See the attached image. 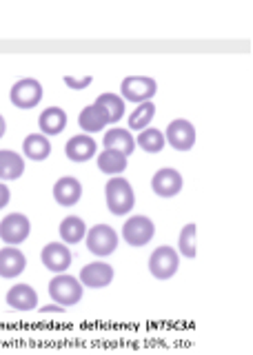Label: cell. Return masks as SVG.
I'll return each mask as SVG.
<instances>
[{"instance_id":"30","label":"cell","mask_w":253,"mask_h":355,"mask_svg":"<svg viewBox=\"0 0 253 355\" xmlns=\"http://www.w3.org/2000/svg\"><path fill=\"white\" fill-rule=\"evenodd\" d=\"M40 313H64V309L58 304H47V306L40 309Z\"/></svg>"},{"instance_id":"16","label":"cell","mask_w":253,"mask_h":355,"mask_svg":"<svg viewBox=\"0 0 253 355\" xmlns=\"http://www.w3.org/2000/svg\"><path fill=\"white\" fill-rule=\"evenodd\" d=\"M38 127L45 138L60 136L64 127H67V114H64V109L60 107H49L38 116Z\"/></svg>"},{"instance_id":"11","label":"cell","mask_w":253,"mask_h":355,"mask_svg":"<svg viewBox=\"0 0 253 355\" xmlns=\"http://www.w3.org/2000/svg\"><path fill=\"white\" fill-rule=\"evenodd\" d=\"M40 260L42 264H45V269H49L51 273H64L71 266V249L67 247V244L62 242H49L45 249H42L40 253Z\"/></svg>"},{"instance_id":"15","label":"cell","mask_w":253,"mask_h":355,"mask_svg":"<svg viewBox=\"0 0 253 355\" xmlns=\"http://www.w3.org/2000/svg\"><path fill=\"white\" fill-rule=\"evenodd\" d=\"M27 258L25 253L16 247H5L0 249V277L3 280H14L20 273L25 271Z\"/></svg>"},{"instance_id":"28","label":"cell","mask_w":253,"mask_h":355,"mask_svg":"<svg viewBox=\"0 0 253 355\" xmlns=\"http://www.w3.org/2000/svg\"><path fill=\"white\" fill-rule=\"evenodd\" d=\"M94 78L87 76V78H73V76H64V85H67L69 89H76V92H80V89H87L91 85Z\"/></svg>"},{"instance_id":"14","label":"cell","mask_w":253,"mask_h":355,"mask_svg":"<svg viewBox=\"0 0 253 355\" xmlns=\"http://www.w3.org/2000/svg\"><path fill=\"white\" fill-rule=\"evenodd\" d=\"M64 153H67V158L71 162H87L98 153V142L91 136H87V133H78V136L67 140Z\"/></svg>"},{"instance_id":"23","label":"cell","mask_w":253,"mask_h":355,"mask_svg":"<svg viewBox=\"0 0 253 355\" xmlns=\"http://www.w3.org/2000/svg\"><path fill=\"white\" fill-rule=\"evenodd\" d=\"M98 169H101L105 175H123L125 169H127V158L123 153H118V151H112V149H105L103 153H98Z\"/></svg>"},{"instance_id":"12","label":"cell","mask_w":253,"mask_h":355,"mask_svg":"<svg viewBox=\"0 0 253 355\" xmlns=\"http://www.w3.org/2000/svg\"><path fill=\"white\" fill-rule=\"evenodd\" d=\"M78 280L87 288H105L114 282V266L107 264L105 260L89 262L87 266H82Z\"/></svg>"},{"instance_id":"17","label":"cell","mask_w":253,"mask_h":355,"mask_svg":"<svg viewBox=\"0 0 253 355\" xmlns=\"http://www.w3.org/2000/svg\"><path fill=\"white\" fill-rule=\"evenodd\" d=\"M7 304L16 311H34L38 306V293L31 284H14L7 291Z\"/></svg>"},{"instance_id":"7","label":"cell","mask_w":253,"mask_h":355,"mask_svg":"<svg viewBox=\"0 0 253 355\" xmlns=\"http://www.w3.org/2000/svg\"><path fill=\"white\" fill-rule=\"evenodd\" d=\"M31 233V222L25 214H7L0 220V240L7 247H18L23 244Z\"/></svg>"},{"instance_id":"10","label":"cell","mask_w":253,"mask_h":355,"mask_svg":"<svg viewBox=\"0 0 253 355\" xmlns=\"http://www.w3.org/2000/svg\"><path fill=\"white\" fill-rule=\"evenodd\" d=\"M182 173L178 169H171V166H164V169H158L151 178V189L153 193L160 198H173L182 191Z\"/></svg>"},{"instance_id":"20","label":"cell","mask_w":253,"mask_h":355,"mask_svg":"<svg viewBox=\"0 0 253 355\" xmlns=\"http://www.w3.org/2000/svg\"><path fill=\"white\" fill-rule=\"evenodd\" d=\"M78 125H80V129L87 133V136H89V133L103 131V129L109 125V122H107L105 111L94 103V105L85 107V109L80 111V116H78Z\"/></svg>"},{"instance_id":"21","label":"cell","mask_w":253,"mask_h":355,"mask_svg":"<svg viewBox=\"0 0 253 355\" xmlns=\"http://www.w3.org/2000/svg\"><path fill=\"white\" fill-rule=\"evenodd\" d=\"M60 238H62V244H67V247H73V244H78L85 240L87 236V227H85V222L82 218L78 216H67L62 222H60Z\"/></svg>"},{"instance_id":"2","label":"cell","mask_w":253,"mask_h":355,"mask_svg":"<svg viewBox=\"0 0 253 355\" xmlns=\"http://www.w3.org/2000/svg\"><path fill=\"white\" fill-rule=\"evenodd\" d=\"M82 291H85V286L80 284V280L69 273H60L56 277H51V282H49V297L62 309L78 304L82 300Z\"/></svg>"},{"instance_id":"22","label":"cell","mask_w":253,"mask_h":355,"mask_svg":"<svg viewBox=\"0 0 253 355\" xmlns=\"http://www.w3.org/2000/svg\"><path fill=\"white\" fill-rule=\"evenodd\" d=\"M23 151H25V155L29 160L42 162V160L49 158L51 142H49V138L42 136V133H29V136L25 138V142H23Z\"/></svg>"},{"instance_id":"3","label":"cell","mask_w":253,"mask_h":355,"mask_svg":"<svg viewBox=\"0 0 253 355\" xmlns=\"http://www.w3.org/2000/svg\"><path fill=\"white\" fill-rule=\"evenodd\" d=\"M158 94V83L149 76H129L120 85V98L129 103H151V98Z\"/></svg>"},{"instance_id":"4","label":"cell","mask_w":253,"mask_h":355,"mask_svg":"<svg viewBox=\"0 0 253 355\" xmlns=\"http://www.w3.org/2000/svg\"><path fill=\"white\" fill-rule=\"evenodd\" d=\"M156 236V225L147 216H131L123 225V240L134 249H142Z\"/></svg>"},{"instance_id":"18","label":"cell","mask_w":253,"mask_h":355,"mask_svg":"<svg viewBox=\"0 0 253 355\" xmlns=\"http://www.w3.org/2000/svg\"><path fill=\"white\" fill-rule=\"evenodd\" d=\"M103 144H105V149L123 153L125 158H129V155L136 151V140H134V136H131V131L129 129H120V127L109 129L105 133Z\"/></svg>"},{"instance_id":"31","label":"cell","mask_w":253,"mask_h":355,"mask_svg":"<svg viewBox=\"0 0 253 355\" xmlns=\"http://www.w3.org/2000/svg\"><path fill=\"white\" fill-rule=\"evenodd\" d=\"M5 131H7V122H5L3 114H0V138H3V136H5Z\"/></svg>"},{"instance_id":"27","label":"cell","mask_w":253,"mask_h":355,"mask_svg":"<svg viewBox=\"0 0 253 355\" xmlns=\"http://www.w3.org/2000/svg\"><path fill=\"white\" fill-rule=\"evenodd\" d=\"M195 233H198V227L193 225V222H189V225H184L182 231H180V238H178V251L184 255V258H195Z\"/></svg>"},{"instance_id":"26","label":"cell","mask_w":253,"mask_h":355,"mask_svg":"<svg viewBox=\"0 0 253 355\" xmlns=\"http://www.w3.org/2000/svg\"><path fill=\"white\" fill-rule=\"evenodd\" d=\"M153 116H156V105L142 103L140 107L134 109V114L129 116V129L131 131H145L151 125Z\"/></svg>"},{"instance_id":"8","label":"cell","mask_w":253,"mask_h":355,"mask_svg":"<svg viewBox=\"0 0 253 355\" xmlns=\"http://www.w3.org/2000/svg\"><path fill=\"white\" fill-rule=\"evenodd\" d=\"M9 100H12V105L18 109H34L42 100V85L36 78H23V80H18L12 87Z\"/></svg>"},{"instance_id":"9","label":"cell","mask_w":253,"mask_h":355,"mask_svg":"<svg viewBox=\"0 0 253 355\" xmlns=\"http://www.w3.org/2000/svg\"><path fill=\"white\" fill-rule=\"evenodd\" d=\"M164 140H167V144H171L175 151H189L195 144V127L189 120L178 118L167 127V131H164Z\"/></svg>"},{"instance_id":"6","label":"cell","mask_w":253,"mask_h":355,"mask_svg":"<svg viewBox=\"0 0 253 355\" xmlns=\"http://www.w3.org/2000/svg\"><path fill=\"white\" fill-rule=\"evenodd\" d=\"M87 249H89L94 255L98 258H107V255H112L116 249H118V233L114 227L109 225H96L87 231Z\"/></svg>"},{"instance_id":"25","label":"cell","mask_w":253,"mask_h":355,"mask_svg":"<svg viewBox=\"0 0 253 355\" xmlns=\"http://www.w3.org/2000/svg\"><path fill=\"white\" fill-rule=\"evenodd\" d=\"M136 144H140V149L147 153H160L164 149V144H167V140H164V133L160 129L147 127L145 131H140Z\"/></svg>"},{"instance_id":"19","label":"cell","mask_w":253,"mask_h":355,"mask_svg":"<svg viewBox=\"0 0 253 355\" xmlns=\"http://www.w3.org/2000/svg\"><path fill=\"white\" fill-rule=\"evenodd\" d=\"M25 173V158L12 149H0V182L18 180Z\"/></svg>"},{"instance_id":"5","label":"cell","mask_w":253,"mask_h":355,"mask_svg":"<svg viewBox=\"0 0 253 355\" xmlns=\"http://www.w3.org/2000/svg\"><path fill=\"white\" fill-rule=\"evenodd\" d=\"M180 269V255L173 247H158L149 258V271L156 280H171Z\"/></svg>"},{"instance_id":"1","label":"cell","mask_w":253,"mask_h":355,"mask_svg":"<svg viewBox=\"0 0 253 355\" xmlns=\"http://www.w3.org/2000/svg\"><path fill=\"white\" fill-rule=\"evenodd\" d=\"M105 200H107V209L112 216H127L134 211L136 205V196L134 189H131L127 178H109L105 184Z\"/></svg>"},{"instance_id":"29","label":"cell","mask_w":253,"mask_h":355,"mask_svg":"<svg viewBox=\"0 0 253 355\" xmlns=\"http://www.w3.org/2000/svg\"><path fill=\"white\" fill-rule=\"evenodd\" d=\"M9 200H12V191H9V187L5 182H0V211L9 205Z\"/></svg>"},{"instance_id":"24","label":"cell","mask_w":253,"mask_h":355,"mask_svg":"<svg viewBox=\"0 0 253 355\" xmlns=\"http://www.w3.org/2000/svg\"><path fill=\"white\" fill-rule=\"evenodd\" d=\"M96 105L105 111L107 122L114 125V122H120L125 116V100L120 98L118 94H101L96 98Z\"/></svg>"},{"instance_id":"13","label":"cell","mask_w":253,"mask_h":355,"mask_svg":"<svg viewBox=\"0 0 253 355\" xmlns=\"http://www.w3.org/2000/svg\"><path fill=\"white\" fill-rule=\"evenodd\" d=\"M80 198H82V184L78 178L64 175L53 184V200H56L60 207H67V209L76 207L80 202Z\"/></svg>"}]
</instances>
